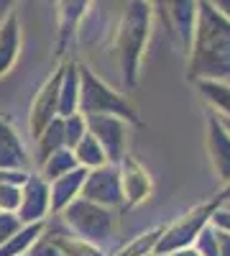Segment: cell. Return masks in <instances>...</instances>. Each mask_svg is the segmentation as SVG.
Returning <instances> with one entry per match:
<instances>
[{
    "instance_id": "1",
    "label": "cell",
    "mask_w": 230,
    "mask_h": 256,
    "mask_svg": "<svg viewBox=\"0 0 230 256\" xmlns=\"http://www.w3.org/2000/svg\"><path fill=\"white\" fill-rule=\"evenodd\" d=\"M190 77L230 84V20L207 0H200L195 36L190 44Z\"/></svg>"
},
{
    "instance_id": "2",
    "label": "cell",
    "mask_w": 230,
    "mask_h": 256,
    "mask_svg": "<svg viewBox=\"0 0 230 256\" xmlns=\"http://www.w3.org/2000/svg\"><path fill=\"white\" fill-rule=\"evenodd\" d=\"M151 24H154V3L149 0H128L125 10L120 16V24L115 31L113 49L123 72L125 88L133 90L138 84L141 74V62L146 54V44L151 36Z\"/></svg>"
},
{
    "instance_id": "3",
    "label": "cell",
    "mask_w": 230,
    "mask_h": 256,
    "mask_svg": "<svg viewBox=\"0 0 230 256\" xmlns=\"http://www.w3.org/2000/svg\"><path fill=\"white\" fill-rule=\"evenodd\" d=\"M79 77V98H77V113L79 116H115L120 120H128L133 126H141V118L136 108L120 98L110 84L102 82L87 64H77Z\"/></svg>"
},
{
    "instance_id": "4",
    "label": "cell",
    "mask_w": 230,
    "mask_h": 256,
    "mask_svg": "<svg viewBox=\"0 0 230 256\" xmlns=\"http://www.w3.org/2000/svg\"><path fill=\"white\" fill-rule=\"evenodd\" d=\"M64 223L67 228L79 236L82 241H87L92 246H100L105 244L113 230H115V218L108 208H102L97 202H90L85 198L79 200H72L67 208H64Z\"/></svg>"
},
{
    "instance_id": "5",
    "label": "cell",
    "mask_w": 230,
    "mask_h": 256,
    "mask_svg": "<svg viewBox=\"0 0 230 256\" xmlns=\"http://www.w3.org/2000/svg\"><path fill=\"white\" fill-rule=\"evenodd\" d=\"M218 205H220L218 198L210 200V202H202L195 210L187 212V216H182L174 226L164 228V233L159 236V241L154 246V254L164 256V254H174L179 248H190V244H195V238H197V233L210 223V218H213V212L218 210Z\"/></svg>"
},
{
    "instance_id": "6",
    "label": "cell",
    "mask_w": 230,
    "mask_h": 256,
    "mask_svg": "<svg viewBox=\"0 0 230 256\" xmlns=\"http://www.w3.org/2000/svg\"><path fill=\"white\" fill-rule=\"evenodd\" d=\"M154 6L161 10L164 24L169 28L172 38L182 46V52H190L200 0H154Z\"/></svg>"
},
{
    "instance_id": "7",
    "label": "cell",
    "mask_w": 230,
    "mask_h": 256,
    "mask_svg": "<svg viewBox=\"0 0 230 256\" xmlns=\"http://www.w3.org/2000/svg\"><path fill=\"white\" fill-rule=\"evenodd\" d=\"M79 195L97 202L102 208H118L123 205V190H120V172L118 164H102L92 172H87L85 182H82Z\"/></svg>"
},
{
    "instance_id": "8",
    "label": "cell",
    "mask_w": 230,
    "mask_h": 256,
    "mask_svg": "<svg viewBox=\"0 0 230 256\" xmlns=\"http://www.w3.org/2000/svg\"><path fill=\"white\" fill-rule=\"evenodd\" d=\"M87 131L100 144L108 164H120L125 156V120L115 116H87Z\"/></svg>"
},
{
    "instance_id": "9",
    "label": "cell",
    "mask_w": 230,
    "mask_h": 256,
    "mask_svg": "<svg viewBox=\"0 0 230 256\" xmlns=\"http://www.w3.org/2000/svg\"><path fill=\"white\" fill-rule=\"evenodd\" d=\"M118 172H120V190H123V205L125 208H136L151 198V192H154L151 174L138 159L125 154L118 164Z\"/></svg>"
},
{
    "instance_id": "10",
    "label": "cell",
    "mask_w": 230,
    "mask_h": 256,
    "mask_svg": "<svg viewBox=\"0 0 230 256\" xmlns=\"http://www.w3.org/2000/svg\"><path fill=\"white\" fill-rule=\"evenodd\" d=\"M61 74H64V62L54 70V74L41 84L38 95L31 102V136L38 138L41 131L59 116V84H61Z\"/></svg>"
},
{
    "instance_id": "11",
    "label": "cell",
    "mask_w": 230,
    "mask_h": 256,
    "mask_svg": "<svg viewBox=\"0 0 230 256\" xmlns=\"http://www.w3.org/2000/svg\"><path fill=\"white\" fill-rule=\"evenodd\" d=\"M92 0H56V54L61 56L72 44L74 34L82 28Z\"/></svg>"
},
{
    "instance_id": "12",
    "label": "cell",
    "mask_w": 230,
    "mask_h": 256,
    "mask_svg": "<svg viewBox=\"0 0 230 256\" xmlns=\"http://www.w3.org/2000/svg\"><path fill=\"white\" fill-rule=\"evenodd\" d=\"M49 212V187L46 180L38 174H28L23 187H20V205L15 216L20 223H41Z\"/></svg>"
},
{
    "instance_id": "13",
    "label": "cell",
    "mask_w": 230,
    "mask_h": 256,
    "mask_svg": "<svg viewBox=\"0 0 230 256\" xmlns=\"http://www.w3.org/2000/svg\"><path fill=\"white\" fill-rule=\"evenodd\" d=\"M207 154L223 182H230V134L218 116L207 118Z\"/></svg>"
},
{
    "instance_id": "14",
    "label": "cell",
    "mask_w": 230,
    "mask_h": 256,
    "mask_svg": "<svg viewBox=\"0 0 230 256\" xmlns=\"http://www.w3.org/2000/svg\"><path fill=\"white\" fill-rule=\"evenodd\" d=\"M87 172H90V169L77 166V169H72V172L61 174V177H56L51 182V187H49V210L51 212H61L72 200H77Z\"/></svg>"
},
{
    "instance_id": "15",
    "label": "cell",
    "mask_w": 230,
    "mask_h": 256,
    "mask_svg": "<svg viewBox=\"0 0 230 256\" xmlns=\"http://www.w3.org/2000/svg\"><path fill=\"white\" fill-rule=\"evenodd\" d=\"M0 169H10V172L28 169L26 148L18 141V134L13 131V126L5 118H0Z\"/></svg>"
},
{
    "instance_id": "16",
    "label": "cell",
    "mask_w": 230,
    "mask_h": 256,
    "mask_svg": "<svg viewBox=\"0 0 230 256\" xmlns=\"http://www.w3.org/2000/svg\"><path fill=\"white\" fill-rule=\"evenodd\" d=\"M18 52H20V24H18V16L10 13L0 24V77L13 70Z\"/></svg>"
},
{
    "instance_id": "17",
    "label": "cell",
    "mask_w": 230,
    "mask_h": 256,
    "mask_svg": "<svg viewBox=\"0 0 230 256\" xmlns=\"http://www.w3.org/2000/svg\"><path fill=\"white\" fill-rule=\"evenodd\" d=\"M49 244H54L61 256H102V251L87 241H82L79 236H74L72 230H61V226H51L44 236Z\"/></svg>"
},
{
    "instance_id": "18",
    "label": "cell",
    "mask_w": 230,
    "mask_h": 256,
    "mask_svg": "<svg viewBox=\"0 0 230 256\" xmlns=\"http://www.w3.org/2000/svg\"><path fill=\"white\" fill-rule=\"evenodd\" d=\"M77 98H79V77H77V62H64V74L59 84V118H67L77 113Z\"/></svg>"
},
{
    "instance_id": "19",
    "label": "cell",
    "mask_w": 230,
    "mask_h": 256,
    "mask_svg": "<svg viewBox=\"0 0 230 256\" xmlns=\"http://www.w3.org/2000/svg\"><path fill=\"white\" fill-rule=\"evenodd\" d=\"M36 144H38V164H44L54 152H59V148H67L64 146V118L56 116L44 131H41Z\"/></svg>"
},
{
    "instance_id": "20",
    "label": "cell",
    "mask_w": 230,
    "mask_h": 256,
    "mask_svg": "<svg viewBox=\"0 0 230 256\" xmlns=\"http://www.w3.org/2000/svg\"><path fill=\"white\" fill-rule=\"evenodd\" d=\"M41 230H44V226H41V223H28L23 230L13 233V236L3 246H0V256H23L36 244V238L41 236Z\"/></svg>"
},
{
    "instance_id": "21",
    "label": "cell",
    "mask_w": 230,
    "mask_h": 256,
    "mask_svg": "<svg viewBox=\"0 0 230 256\" xmlns=\"http://www.w3.org/2000/svg\"><path fill=\"white\" fill-rule=\"evenodd\" d=\"M72 154H74L77 164L85 166V169H97V166H102V164H108V159H105V154H102L100 144L95 141V136H92L90 131L79 138V144L72 148Z\"/></svg>"
},
{
    "instance_id": "22",
    "label": "cell",
    "mask_w": 230,
    "mask_h": 256,
    "mask_svg": "<svg viewBox=\"0 0 230 256\" xmlns=\"http://www.w3.org/2000/svg\"><path fill=\"white\" fill-rule=\"evenodd\" d=\"M197 88L220 110V118L230 120V84L228 82H215V80H200Z\"/></svg>"
},
{
    "instance_id": "23",
    "label": "cell",
    "mask_w": 230,
    "mask_h": 256,
    "mask_svg": "<svg viewBox=\"0 0 230 256\" xmlns=\"http://www.w3.org/2000/svg\"><path fill=\"white\" fill-rule=\"evenodd\" d=\"M41 166H44V174H41V177H44L46 182H54L56 177L72 172V169H77L79 164H77V159L72 154V148H59V152H54Z\"/></svg>"
},
{
    "instance_id": "24",
    "label": "cell",
    "mask_w": 230,
    "mask_h": 256,
    "mask_svg": "<svg viewBox=\"0 0 230 256\" xmlns=\"http://www.w3.org/2000/svg\"><path fill=\"white\" fill-rule=\"evenodd\" d=\"M161 233H164V226H159V228H154L149 233H143V236H138L136 241H131L125 248H120L115 256H149V254H154V246H156Z\"/></svg>"
},
{
    "instance_id": "25",
    "label": "cell",
    "mask_w": 230,
    "mask_h": 256,
    "mask_svg": "<svg viewBox=\"0 0 230 256\" xmlns=\"http://www.w3.org/2000/svg\"><path fill=\"white\" fill-rule=\"evenodd\" d=\"M87 134V123H85V116L79 113H72L64 118V146L67 148H74L79 144V138Z\"/></svg>"
},
{
    "instance_id": "26",
    "label": "cell",
    "mask_w": 230,
    "mask_h": 256,
    "mask_svg": "<svg viewBox=\"0 0 230 256\" xmlns=\"http://www.w3.org/2000/svg\"><path fill=\"white\" fill-rule=\"evenodd\" d=\"M195 244H197L195 251H197L200 256H220V248H218V233H215V228H210V223H207V226L197 233Z\"/></svg>"
},
{
    "instance_id": "27",
    "label": "cell",
    "mask_w": 230,
    "mask_h": 256,
    "mask_svg": "<svg viewBox=\"0 0 230 256\" xmlns=\"http://www.w3.org/2000/svg\"><path fill=\"white\" fill-rule=\"evenodd\" d=\"M20 226H23V223L18 220L15 212H0V246H3L13 233H18Z\"/></svg>"
},
{
    "instance_id": "28",
    "label": "cell",
    "mask_w": 230,
    "mask_h": 256,
    "mask_svg": "<svg viewBox=\"0 0 230 256\" xmlns=\"http://www.w3.org/2000/svg\"><path fill=\"white\" fill-rule=\"evenodd\" d=\"M28 256H61V251L54 246V244H49L44 236L41 238H36V244L31 246V254Z\"/></svg>"
},
{
    "instance_id": "29",
    "label": "cell",
    "mask_w": 230,
    "mask_h": 256,
    "mask_svg": "<svg viewBox=\"0 0 230 256\" xmlns=\"http://www.w3.org/2000/svg\"><path fill=\"white\" fill-rule=\"evenodd\" d=\"M210 220H213V228H218L223 233H230V210H215Z\"/></svg>"
},
{
    "instance_id": "30",
    "label": "cell",
    "mask_w": 230,
    "mask_h": 256,
    "mask_svg": "<svg viewBox=\"0 0 230 256\" xmlns=\"http://www.w3.org/2000/svg\"><path fill=\"white\" fill-rule=\"evenodd\" d=\"M207 3H210L225 20H230V0H207Z\"/></svg>"
},
{
    "instance_id": "31",
    "label": "cell",
    "mask_w": 230,
    "mask_h": 256,
    "mask_svg": "<svg viewBox=\"0 0 230 256\" xmlns=\"http://www.w3.org/2000/svg\"><path fill=\"white\" fill-rule=\"evenodd\" d=\"M13 3H15V0H0V24H3V20L13 13Z\"/></svg>"
},
{
    "instance_id": "32",
    "label": "cell",
    "mask_w": 230,
    "mask_h": 256,
    "mask_svg": "<svg viewBox=\"0 0 230 256\" xmlns=\"http://www.w3.org/2000/svg\"><path fill=\"white\" fill-rule=\"evenodd\" d=\"M172 256H200L195 248H179V251H174Z\"/></svg>"
},
{
    "instance_id": "33",
    "label": "cell",
    "mask_w": 230,
    "mask_h": 256,
    "mask_svg": "<svg viewBox=\"0 0 230 256\" xmlns=\"http://www.w3.org/2000/svg\"><path fill=\"white\" fill-rule=\"evenodd\" d=\"M218 200H220V202H223V200H230V182H225V190L218 195Z\"/></svg>"
},
{
    "instance_id": "34",
    "label": "cell",
    "mask_w": 230,
    "mask_h": 256,
    "mask_svg": "<svg viewBox=\"0 0 230 256\" xmlns=\"http://www.w3.org/2000/svg\"><path fill=\"white\" fill-rule=\"evenodd\" d=\"M218 118H220V116H218ZM220 123H223V126H225V131H228V134H230V120H228V118H220Z\"/></svg>"
},
{
    "instance_id": "35",
    "label": "cell",
    "mask_w": 230,
    "mask_h": 256,
    "mask_svg": "<svg viewBox=\"0 0 230 256\" xmlns=\"http://www.w3.org/2000/svg\"><path fill=\"white\" fill-rule=\"evenodd\" d=\"M149 3H154V0H149Z\"/></svg>"
}]
</instances>
